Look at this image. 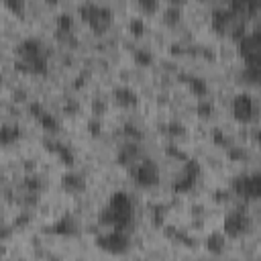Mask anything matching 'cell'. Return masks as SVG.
I'll return each instance as SVG.
<instances>
[{
	"label": "cell",
	"mask_w": 261,
	"mask_h": 261,
	"mask_svg": "<svg viewBox=\"0 0 261 261\" xmlns=\"http://www.w3.org/2000/svg\"><path fill=\"white\" fill-rule=\"evenodd\" d=\"M77 12L90 22V27L96 31V33H102L108 24H110V16H112V10L110 6L106 4H94V2H84L77 6Z\"/></svg>",
	"instance_id": "6da1fadb"
},
{
	"label": "cell",
	"mask_w": 261,
	"mask_h": 261,
	"mask_svg": "<svg viewBox=\"0 0 261 261\" xmlns=\"http://www.w3.org/2000/svg\"><path fill=\"white\" fill-rule=\"evenodd\" d=\"M130 175L137 186L141 188H151L159 181V167L153 159H143L137 165H130Z\"/></svg>",
	"instance_id": "7a4b0ae2"
},
{
	"label": "cell",
	"mask_w": 261,
	"mask_h": 261,
	"mask_svg": "<svg viewBox=\"0 0 261 261\" xmlns=\"http://www.w3.org/2000/svg\"><path fill=\"white\" fill-rule=\"evenodd\" d=\"M232 190L241 198H261V171H253L247 175H239L232 181Z\"/></svg>",
	"instance_id": "3957f363"
},
{
	"label": "cell",
	"mask_w": 261,
	"mask_h": 261,
	"mask_svg": "<svg viewBox=\"0 0 261 261\" xmlns=\"http://www.w3.org/2000/svg\"><path fill=\"white\" fill-rule=\"evenodd\" d=\"M96 245L108 253H124L130 245V239L124 230H108L106 234L96 237Z\"/></svg>",
	"instance_id": "277c9868"
},
{
	"label": "cell",
	"mask_w": 261,
	"mask_h": 261,
	"mask_svg": "<svg viewBox=\"0 0 261 261\" xmlns=\"http://www.w3.org/2000/svg\"><path fill=\"white\" fill-rule=\"evenodd\" d=\"M198 173H200L198 161H194V159L184 161V171H181V175H177V179L173 181V192H175V194L190 192V190L194 188V184H196Z\"/></svg>",
	"instance_id": "5b68a950"
},
{
	"label": "cell",
	"mask_w": 261,
	"mask_h": 261,
	"mask_svg": "<svg viewBox=\"0 0 261 261\" xmlns=\"http://www.w3.org/2000/svg\"><path fill=\"white\" fill-rule=\"evenodd\" d=\"M249 226H251V218H249L245 212H241V210H234V212L226 214L224 224H222L224 234H228V237H232V239L239 237V234H243V232H247Z\"/></svg>",
	"instance_id": "8992f818"
},
{
	"label": "cell",
	"mask_w": 261,
	"mask_h": 261,
	"mask_svg": "<svg viewBox=\"0 0 261 261\" xmlns=\"http://www.w3.org/2000/svg\"><path fill=\"white\" fill-rule=\"evenodd\" d=\"M255 106H253V98L249 94H237L232 98V116L239 122H247L253 118Z\"/></svg>",
	"instance_id": "52a82bcc"
},
{
	"label": "cell",
	"mask_w": 261,
	"mask_h": 261,
	"mask_svg": "<svg viewBox=\"0 0 261 261\" xmlns=\"http://www.w3.org/2000/svg\"><path fill=\"white\" fill-rule=\"evenodd\" d=\"M16 51H18L20 59H31V57H35V55L45 53V51H43V45H41V41H39L37 37H27V39H22V41L16 45Z\"/></svg>",
	"instance_id": "ba28073f"
},
{
	"label": "cell",
	"mask_w": 261,
	"mask_h": 261,
	"mask_svg": "<svg viewBox=\"0 0 261 261\" xmlns=\"http://www.w3.org/2000/svg\"><path fill=\"white\" fill-rule=\"evenodd\" d=\"M108 208H112L116 212H122V214H133V200H130V196L126 192L118 190V192L110 194Z\"/></svg>",
	"instance_id": "9c48e42d"
},
{
	"label": "cell",
	"mask_w": 261,
	"mask_h": 261,
	"mask_svg": "<svg viewBox=\"0 0 261 261\" xmlns=\"http://www.w3.org/2000/svg\"><path fill=\"white\" fill-rule=\"evenodd\" d=\"M232 16H234V12H232L228 6L214 8V10H212V27H214V31L222 33V31H224V29L230 24Z\"/></svg>",
	"instance_id": "30bf717a"
},
{
	"label": "cell",
	"mask_w": 261,
	"mask_h": 261,
	"mask_svg": "<svg viewBox=\"0 0 261 261\" xmlns=\"http://www.w3.org/2000/svg\"><path fill=\"white\" fill-rule=\"evenodd\" d=\"M137 157H139V145L135 141H128V143L120 145V149L116 153V161L120 165H135Z\"/></svg>",
	"instance_id": "8fae6325"
},
{
	"label": "cell",
	"mask_w": 261,
	"mask_h": 261,
	"mask_svg": "<svg viewBox=\"0 0 261 261\" xmlns=\"http://www.w3.org/2000/svg\"><path fill=\"white\" fill-rule=\"evenodd\" d=\"M179 80L188 82L190 90H192L198 98H204V96L208 94V84H206L204 77H200V75H190V73H179Z\"/></svg>",
	"instance_id": "7c38bea8"
},
{
	"label": "cell",
	"mask_w": 261,
	"mask_h": 261,
	"mask_svg": "<svg viewBox=\"0 0 261 261\" xmlns=\"http://www.w3.org/2000/svg\"><path fill=\"white\" fill-rule=\"evenodd\" d=\"M114 100L122 106H135L139 98L130 86H118V88H114Z\"/></svg>",
	"instance_id": "4fadbf2b"
},
{
	"label": "cell",
	"mask_w": 261,
	"mask_h": 261,
	"mask_svg": "<svg viewBox=\"0 0 261 261\" xmlns=\"http://www.w3.org/2000/svg\"><path fill=\"white\" fill-rule=\"evenodd\" d=\"M61 188L67 192H82L86 188V179L80 173H63L61 175Z\"/></svg>",
	"instance_id": "5bb4252c"
},
{
	"label": "cell",
	"mask_w": 261,
	"mask_h": 261,
	"mask_svg": "<svg viewBox=\"0 0 261 261\" xmlns=\"http://www.w3.org/2000/svg\"><path fill=\"white\" fill-rule=\"evenodd\" d=\"M47 230L49 232H55V234H73L75 232V222H73L71 216H63L55 224H51Z\"/></svg>",
	"instance_id": "9a60e30c"
},
{
	"label": "cell",
	"mask_w": 261,
	"mask_h": 261,
	"mask_svg": "<svg viewBox=\"0 0 261 261\" xmlns=\"http://www.w3.org/2000/svg\"><path fill=\"white\" fill-rule=\"evenodd\" d=\"M24 63H27V67H29V71H33V73H47V69H49V65H47V55L45 53H41V55H35V57H31V59H22Z\"/></svg>",
	"instance_id": "2e32d148"
},
{
	"label": "cell",
	"mask_w": 261,
	"mask_h": 261,
	"mask_svg": "<svg viewBox=\"0 0 261 261\" xmlns=\"http://www.w3.org/2000/svg\"><path fill=\"white\" fill-rule=\"evenodd\" d=\"M18 137H20V128L16 124H2V128H0V143L2 145H10Z\"/></svg>",
	"instance_id": "e0dca14e"
},
{
	"label": "cell",
	"mask_w": 261,
	"mask_h": 261,
	"mask_svg": "<svg viewBox=\"0 0 261 261\" xmlns=\"http://www.w3.org/2000/svg\"><path fill=\"white\" fill-rule=\"evenodd\" d=\"M206 249H208L210 253H214V255L222 253V251H224V237L218 234V232H212V234L206 239Z\"/></svg>",
	"instance_id": "ac0fdd59"
},
{
	"label": "cell",
	"mask_w": 261,
	"mask_h": 261,
	"mask_svg": "<svg viewBox=\"0 0 261 261\" xmlns=\"http://www.w3.org/2000/svg\"><path fill=\"white\" fill-rule=\"evenodd\" d=\"M165 20L167 22H177L179 18H181V4H169V6H165Z\"/></svg>",
	"instance_id": "d6986e66"
},
{
	"label": "cell",
	"mask_w": 261,
	"mask_h": 261,
	"mask_svg": "<svg viewBox=\"0 0 261 261\" xmlns=\"http://www.w3.org/2000/svg\"><path fill=\"white\" fill-rule=\"evenodd\" d=\"M133 57H135V61H137L139 65H149V63L153 61V53H151L149 49H143V47L135 49V51H133Z\"/></svg>",
	"instance_id": "ffe728a7"
},
{
	"label": "cell",
	"mask_w": 261,
	"mask_h": 261,
	"mask_svg": "<svg viewBox=\"0 0 261 261\" xmlns=\"http://www.w3.org/2000/svg\"><path fill=\"white\" fill-rule=\"evenodd\" d=\"M39 120V124L45 128V130H57V126H59V122H57V118L51 114V112H43V116L41 118H37Z\"/></svg>",
	"instance_id": "44dd1931"
},
{
	"label": "cell",
	"mask_w": 261,
	"mask_h": 261,
	"mask_svg": "<svg viewBox=\"0 0 261 261\" xmlns=\"http://www.w3.org/2000/svg\"><path fill=\"white\" fill-rule=\"evenodd\" d=\"M196 112L202 116V118H206V116H210L212 112H214V104H212V100H206V98H200L198 100V104H196Z\"/></svg>",
	"instance_id": "7402d4cb"
},
{
	"label": "cell",
	"mask_w": 261,
	"mask_h": 261,
	"mask_svg": "<svg viewBox=\"0 0 261 261\" xmlns=\"http://www.w3.org/2000/svg\"><path fill=\"white\" fill-rule=\"evenodd\" d=\"M73 27V16L69 12H59L57 14V31H71Z\"/></svg>",
	"instance_id": "603a6c76"
},
{
	"label": "cell",
	"mask_w": 261,
	"mask_h": 261,
	"mask_svg": "<svg viewBox=\"0 0 261 261\" xmlns=\"http://www.w3.org/2000/svg\"><path fill=\"white\" fill-rule=\"evenodd\" d=\"M128 31H130L133 35L141 37V35L145 33V20H143L141 16H135V18H130V20H128Z\"/></svg>",
	"instance_id": "cb8c5ba5"
},
{
	"label": "cell",
	"mask_w": 261,
	"mask_h": 261,
	"mask_svg": "<svg viewBox=\"0 0 261 261\" xmlns=\"http://www.w3.org/2000/svg\"><path fill=\"white\" fill-rule=\"evenodd\" d=\"M22 184H24V188H27L29 192H33V194H37V192L41 190V186H43V181H41L37 175H27Z\"/></svg>",
	"instance_id": "d4e9b609"
},
{
	"label": "cell",
	"mask_w": 261,
	"mask_h": 261,
	"mask_svg": "<svg viewBox=\"0 0 261 261\" xmlns=\"http://www.w3.org/2000/svg\"><path fill=\"white\" fill-rule=\"evenodd\" d=\"M165 133H169L171 137H181V135L186 133V126H184L181 122H177V120H173V122H169V124H165Z\"/></svg>",
	"instance_id": "484cf974"
},
{
	"label": "cell",
	"mask_w": 261,
	"mask_h": 261,
	"mask_svg": "<svg viewBox=\"0 0 261 261\" xmlns=\"http://www.w3.org/2000/svg\"><path fill=\"white\" fill-rule=\"evenodd\" d=\"M122 130H124V135H126L130 141H139V139L143 137V133H141V130H139V128H137L133 122H126V124L122 126Z\"/></svg>",
	"instance_id": "4316f807"
},
{
	"label": "cell",
	"mask_w": 261,
	"mask_h": 261,
	"mask_svg": "<svg viewBox=\"0 0 261 261\" xmlns=\"http://www.w3.org/2000/svg\"><path fill=\"white\" fill-rule=\"evenodd\" d=\"M86 128H88V133H90L92 137H98V135L102 133V122L98 120V116H94V118H90V120H88Z\"/></svg>",
	"instance_id": "83f0119b"
},
{
	"label": "cell",
	"mask_w": 261,
	"mask_h": 261,
	"mask_svg": "<svg viewBox=\"0 0 261 261\" xmlns=\"http://www.w3.org/2000/svg\"><path fill=\"white\" fill-rule=\"evenodd\" d=\"M80 110V102L75 100V98H65V102H63V112L65 114H75Z\"/></svg>",
	"instance_id": "f1b7e54d"
},
{
	"label": "cell",
	"mask_w": 261,
	"mask_h": 261,
	"mask_svg": "<svg viewBox=\"0 0 261 261\" xmlns=\"http://www.w3.org/2000/svg\"><path fill=\"white\" fill-rule=\"evenodd\" d=\"M212 139H214V143H218V145H226V147H230L228 137H226L220 128H212Z\"/></svg>",
	"instance_id": "f546056e"
},
{
	"label": "cell",
	"mask_w": 261,
	"mask_h": 261,
	"mask_svg": "<svg viewBox=\"0 0 261 261\" xmlns=\"http://www.w3.org/2000/svg\"><path fill=\"white\" fill-rule=\"evenodd\" d=\"M228 157L234 161H241V159H247V151L241 147H228Z\"/></svg>",
	"instance_id": "4dcf8cb0"
},
{
	"label": "cell",
	"mask_w": 261,
	"mask_h": 261,
	"mask_svg": "<svg viewBox=\"0 0 261 261\" xmlns=\"http://www.w3.org/2000/svg\"><path fill=\"white\" fill-rule=\"evenodd\" d=\"M29 112H31L33 116H37V118H41V116H43V112H45V108H43V104H41V102H37V100H33V102L29 104Z\"/></svg>",
	"instance_id": "1f68e13d"
},
{
	"label": "cell",
	"mask_w": 261,
	"mask_h": 261,
	"mask_svg": "<svg viewBox=\"0 0 261 261\" xmlns=\"http://www.w3.org/2000/svg\"><path fill=\"white\" fill-rule=\"evenodd\" d=\"M245 33H247V24H245V20H241V22L232 29V37H234L237 41H241V39L245 37Z\"/></svg>",
	"instance_id": "d6a6232c"
},
{
	"label": "cell",
	"mask_w": 261,
	"mask_h": 261,
	"mask_svg": "<svg viewBox=\"0 0 261 261\" xmlns=\"http://www.w3.org/2000/svg\"><path fill=\"white\" fill-rule=\"evenodd\" d=\"M92 110H94L96 116H98V114H104V112H106V102H104L102 98H96V100L92 102Z\"/></svg>",
	"instance_id": "836d02e7"
},
{
	"label": "cell",
	"mask_w": 261,
	"mask_h": 261,
	"mask_svg": "<svg viewBox=\"0 0 261 261\" xmlns=\"http://www.w3.org/2000/svg\"><path fill=\"white\" fill-rule=\"evenodd\" d=\"M171 157H175V159H181V161H188V157H186V153L184 151H179L175 145H167V149H165Z\"/></svg>",
	"instance_id": "e575fe53"
},
{
	"label": "cell",
	"mask_w": 261,
	"mask_h": 261,
	"mask_svg": "<svg viewBox=\"0 0 261 261\" xmlns=\"http://www.w3.org/2000/svg\"><path fill=\"white\" fill-rule=\"evenodd\" d=\"M139 6H141L143 10H155V8L159 6V2H157V0H141Z\"/></svg>",
	"instance_id": "d590c367"
},
{
	"label": "cell",
	"mask_w": 261,
	"mask_h": 261,
	"mask_svg": "<svg viewBox=\"0 0 261 261\" xmlns=\"http://www.w3.org/2000/svg\"><path fill=\"white\" fill-rule=\"evenodd\" d=\"M29 220H31V216H29L27 212H22V214H18V216L14 218V226H16V228H20V226H24Z\"/></svg>",
	"instance_id": "8d00e7d4"
},
{
	"label": "cell",
	"mask_w": 261,
	"mask_h": 261,
	"mask_svg": "<svg viewBox=\"0 0 261 261\" xmlns=\"http://www.w3.org/2000/svg\"><path fill=\"white\" fill-rule=\"evenodd\" d=\"M259 8H261V0H247V12H249V14L257 12Z\"/></svg>",
	"instance_id": "74e56055"
},
{
	"label": "cell",
	"mask_w": 261,
	"mask_h": 261,
	"mask_svg": "<svg viewBox=\"0 0 261 261\" xmlns=\"http://www.w3.org/2000/svg\"><path fill=\"white\" fill-rule=\"evenodd\" d=\"M6 6L12 8V10H16V12H20L22 6H24V2L22 0H6Z\"/></svg>",
	"instance_id": "f35d334b"
},
{
	"label": "cell",
	"mask_w": 261,
	"mask_h": 261,
	"mask_svg": "<svg viewBox=\"0 0 261 261\" xmlns=\"http://www.w3.org/2000/svg\"><path fill=\"white\" fill-rule=\"evenodd\" d=\"M249 35H251V37H253V39L257 41V45L261 47V24H257V27H255V29H253V31H251Z\"/></svg>",
	"instance_id": "ab89813d"
},
{
	"label": "cell",
	"mask_w": 261,
	"mask_h": 261,
	"mask_svg": "<svg viewBox=\"0 0 261 261\" xmlns=\"http://www.w3.org/2000/svg\"><path fill=\"white\" fill-rule=\"evenodd\" d=\"M22 96H24L22 90H14V98H16V100H22Z\"/></svg>",
	"instance_id": "60d3db41"
},
{
	"label": "cell",
	"mask_w": 261,
	"mask_h": 261,
	"mask_svg": "<svg viewBox=\"0 0 261 261\" xmlns=\"http://www.w3.org/2000/svg\"><path fill=\"white\" fill-rule=\"evenodd\" d=\"M257 141H259V145H261V130L257 133Z\"/></svg>",
	"instance_id": "b9f144b4"
}]
</instances>
